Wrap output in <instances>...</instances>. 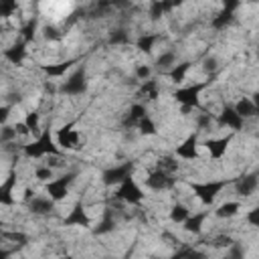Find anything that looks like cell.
I'll return each mask as SVG.
<instances>
[{
	"label": "cell",
	"mask_w": 259,
	"mask_h": 259,
	"mask_svg": "<svg viewBox=\"0 0 259 259\" xmlns=\"http://www.w3.org/2000/svg\"><path fill=\"white\" fill-rule=\"evenodd\" d=\"M24 57H26V42L22 38L18 42H14V45H10V47L4 49V59L10 65H20L24 61Z\"/></svg>",
	"instance_id": "16"
},
{
	"label": "cell",
	"mask_w": 259,
	"mask_h": 259,
	"mask_svg": "<svg viewBox=\"0 0 259 259\" xmlns=\"http://www.w3.org/2000/svg\"><path fill=\"white\" fill-rule=\"evenodd\" d=\"M257 59H259V51H257Z\"/></svg>",
	"instance_id": "36"
},
{
	"label": "cell",
	"mask_w": 259,
	"mask_h": 259,
	"mask_svg": "<svg viewBox=\"0 0 259 259\" xmlns=\"http://www.w3.org/2000/svg\"><path fill=\"white\" fill-rule=\"evenodd\" d=\"M73 180H75V174H71V172H69V174H63V176H59V178H53L51 182L45 184L47 196L53 198L55 202L65 200L67 194H69V186L73 184Z\"/></svg>",
	"instance_id": "8"
},
{
	"label": "cell",
	"mask_w": 259,
	"mask_h": 259,
	"mask_svg": "<svg viewBox=\"0 0 259 259\" xmlns=\"http://www.w3.org/2000/svg\"><path fill=\"white\" fill-rule=\"evenodd\" d=\"M178 55L176 51H162L158 57H156V69L158 71H164V73H170L178 63Z\"/></svg>",
	"instance_id": "19"
},
{
	"label": "cell",
	"mask_w": 259,
	"mask_h": 259,
	"mask_svg": "<svg viewBox=\"0 0 259 259\" xmlns=\"http://www.w3.org/2000/svg\"><path fill=\"white\" fill-rule=\"evenodd\" d=\"M217 69H219L217 57H204V61H202V71H204V73H214Z\"/></svg>",
	"instance_id": "30"
},
{
	"label": "cell",
	"mask_w": 259,
	"mask_h": 259,
	"mask_svg": "<svg viewBox=\"0 0 259 259\" xmlns=\"http://www.w3.org/2000/svg\"><path fill=\"white\" fill-rule=\"evenodd\" d=\"M144 184L154 190V192H164V190H170L176 186V178L172 172H166L162 168H156L152 172H148V176L144 178Z\"/></svg>",
	"instance_id": "6"
},
{
	"label": "cell",
	"mask_w": 259,
	"mask_h": 259,
	"mask_svg": "<svg viewBox=\"0 0 259 259\" xmlns=\"http://www.w3.org/2000/svg\"><path fill=\"white\" fill-rule=\"evenodd\" d=\"M24 123H26V127L30 130V134L34 136V138H38L40 134H42V130H40V113L38 111H28V113H24V119H22Z\"/></svg>",
	"instance_id": "24"
},
{
	"label": "cell",
	"mask_w": 259,
	"mask_h": 259,
	"mask_svg": "<svg viewBox=\"0 0 259 259\" xmlns=\"http://www.w3.org/2000/svg\"><path fill=\"white\" fill-rule=\"evenodd\" d=\"M217 125H221V127H227V130H231V134H235V132H241L243 127H245V119L233 109V105H223L221 107V111L217 113Z\"/></svg>",
	"instance_id": "9"
},
{
	"label": "cell",
	"mask_w": 259,
	"mask_h": 259,
	"mask_svg": "<svg viewBox=\"0 0 259 259\" xmlns=\"http://www.w3.org/2000/svg\"><path fill=\"white\" fill-rule=\"evenodd\" d=\"M28 204V210L32 212V214H38V217H45V214H51L53 210H55V206H57V202L53 200V198H49V196H34L30 202H26Z\"/></svg>",
	"instance_id": "14"
},
{
	"label": "cell",
	"mask_w": 259,
	"mask_h": 259,
	"mask_svg": "<svg viewBox=\"0 0 259 259\" xmlns=\"http://www.w3.org/2000/svg\"><path fill=\"white\" fill-rule=\"evenodd\" d=\"M158 40H160V34H154V32H146V34L138 36V40H136V47H138L140 51H144V53H152Z\"/></svg>",
	"instance_id": "23"
},
{
	"label": "cell",
	"mask_w": 259,
	"mask_h": 259,
	"mask_svg": "<svg viewBox=\"0 0 259 259\" xmlns=\"http://www.w3.org/2000/svg\"><path fill=\"white\" fill-rule=\"evenodd\" d=\"M152 75H154V67L152 65H136V79L140 83H146V81L154 79Z\"/></svg>",
	"instance_id": "28"
},
{
	"label": "cell",
	"mask_w": 259,
	"mask_h": 259,
	"mask_svg": "<svg viewBox=\"0 0 259 259\" xmlns=\"http://www.w3.org/2000/svg\"><path fill=\"white\" fill-rule=\"evenodd\" d=\"M136 130H138L142 136H156V134H158V127H156V123H154V119H152L150 115H146L144 119H140L138 125H136Z\"/></svg>",
	"instance_id": "26"
},
{
	"label": "cell",
	"mask_w": 259,
	"mask_h": 259,
	"mask_svg": "<svg viewBox=\"0 0 259 259\" xmlns=\"http://www.w3.org/2000/svg\"><path fill=\"white\" fill-rule=\"evenodd\" d=\"M158 95H160V85L156 79L140 83V97H144L146 101H154V99H158Z\"/></svg>",
	"instance_id": "22"
},
{
	"label": "cell",
	"mask_w": 259,
	"mask_h": 259,
	"mask_svg": "<svg viewBox=\"0 0 259 259\" xmlns=\"http://www.w3.org/2000/svg\"><path fill=\"white\" fill-rule=\"evenodd\" d=\"M59 259H75V257H71V255H63V257H59Z\"/></svg>",
	"instance_id": "34"
},
{
	"label": "cell",
	"mask_w": 259,
	"mask_h": 259,
	"mask_svg": "<svg viewBox=\"0 0 259 259\" xmlns=\"http://www.w3.org/2000/svg\"><path fill=\"white\" fill-rule=\"evenodd\" d=\"M223 259H233V257H229V255H225V257H223Z\"/></svg>",
	"instance_id": "35"
},
{
	"label": "cell",
	"mask_w": 259,
	"mask_h": 259,
	"mask_svg": "<svg viewBox=\"0 0 259 259\" xmlns=\"http://www.w3.org/2000/svg\"><path fill=\"white\" fill-rule=\"evenodd\" d=\"M63 225H67V227H81V229H87L91 225V217L87 214V210H85V206H83L81 200L73 204V208L69 210V214L63 219Z\"/></svg>",
	"instance_id": "11"
},
{
	"label": "cell",
	"mask_w": 259,
	"mask_h": 259,
	"mask_svg": "<svg viewBox=\"0 0 259 259\" xmlns=\"http://www.w3.org/2000/svg\"><path fill=\"white\" fill-rule=\"evenodd\" d=\"M245 219H247V223H249L251 227H259V204H255L251 210H247Z\"/></svg>",
	"instance_id": "31"
},
{
	"label": "cell",
	"mask_w": 259,
	"mask_h": 259,
	"mask_svg": "<svg viewBox=\"0 0 259 259\" xmlns=\"http://www.w3.org/2000/svg\"><path fill=\"white\" fill-rule=\"evenodd\" d=\"M77 63V59H67V61H59V63H49V65H42V73L49 77V79H59V77H65V73L71 71V67Z\"/></svg>",
	"instance_id": "15"
},
{
	"label": "cell",
	"mask_w": 259,
	"mask_h": 259,
	"mask_svg": "<svg viewBox=\"0 0 259 259\" xmlns=\"http://www.w3.org/2000/svg\"><path fill=\"white\" fill-rule=\"evenodd\" d=\"M168 217H170V221H172L174 225H184V223L190 219V208H188V204H184V202H174V204L170 206Z\"/></svg>",
	"instance_id": "20"
},
{
	"label": "cell",
	"mask_w": 259,
	"mask_h": 259,
	"mask_svg": "<svg viewBox=\"0 0 259 259\" xmlns=\"http://www.w3.org/2000/svg\"><path fill=\"white\" fill-rule=\"evenodd\" d=\"M208 83H192L188 87H182V89H176L172 93V97L182 103V107H188V109H200V93L206 89Z\"/></svg>",
	"instance_id": "4"
},
{
	"label": "cell",
	"mask_w": 259,
	"mask_h": 259,
	"mask_svg": "<svg viewBox=\"0 0 259 259\" xmlns=\"http://www.w3.org/2000/svg\"><path fill=\"white\" fill-rule=\"evenodd\" d=\"M227 184H229V180H204V182H194V184H192V192H194V196H196L202 204L210 206V204H214L217 196L221 194V190H223Z\"/></svg>",
	"instance_id": "1"
},
{
	"label": "cell",
	"mask_w": 259,
	"mask_h": 259,
	"mask_svg": "<svg viewBox=\"0 0 259 259\" xmlns=\"http://www.w3.org/2000/svg\"><path fill=\"white\" fill-rule=\"evenodd\" d=\"M176 158L182 160H196L198 158V132L190 134L180 146H176Z\"/></svg>",
	"instance_id": "13"
},
{
	"label": "cell",
	"mask_w": 259,
	"mask_h": 259,
	"mask_svg": "<svg viewBox=\"0 0 259 259\" xmlns=\"http://www.w3.org/2000/svg\"><path fill=\"white\" fill-rule=\"evenodd\" d=\"M170 259H182V249H180V251H178V253H174V255H172V257H170Z\"/></svg>",
	"instance_id": "33"
},
{
	"label": "cell",
	"mask_w": 259,
	"mask_h": 259,
	"mask_svg": "<svg viewBox=\"0 0 259 259\" xmlns=\"http://www.w3.org/2000/svg\"><path fill=\"white\" fill-rule=\"evenodd\" d=\"M241 210H243V204H241L239 200H227V202H221V204L214 208V217H217V219H233V217H237Z\"/></svg>",
	"instance_id": "18"
},
{
	"label": "cell",
	"mask_w": 259,
	"mask_h": 259,
	"mask_svg": "<svg viewBox=\"0 0 259 259\" xmlns=\"http://www.w3.org/2000/svg\"><path fill=\"white\" fill-rule=\"evenodd\" d=\"M235 184V194L239 198H247V196H253L259 188V172H253V174H243L239 178L233 180Z\"/></svg>",
	"instance_id": "10"
},
{
	"label": "cell",
	"mask_w": 259,
	"mask_h": 259,
	"mask_svg": "<svg viewBox=\"0 0 259 259\" xmlns=\"http://www.w3.org/2000/svg\"><path fill=\"white\" fill-rule=\"evenodd\" d=\"M132 172H134V162L115 164V166H111V168H107V170L101 172V182H103L105 186H115V188H117L125 178L134 176Z\"/></svg>",
	"instance_id": "7"
},
{
	"label": "cell",
	"mask_w": 259,
	"mask_h": 259,
	"mask_svg": "<svg viewBox=\"0 0 259 259\" xmlns=\"http://www.w3.org/2000/svg\"><path fill=\"white\" fill-rule=\"evenodd\" d=\"M85 89H87V71H85V67H79L73 73H69L67 79L59 85V93H63L67 97H79L81 93H85Z\"/></svg>",
	"instance_id": "2"
},
{
	"label": "cell",
	"mask_w": 259,
	"mask_h": 259,
	"mask_svg": "<svg viewBox=\"0 0 259 259\" xmlns=\"http://www.w3.org/2000/svg\"><path fill=\"white\" fill-rule=\"evenodd\" d=\"M34 178L47 184V182H51V180L55 178V170H53L49 164H45V166H38V168H34Z\"/></svg>",
	"instance_id": "27"
},
{
	"label": "cell",
	"mask_w": 259,
	"mask_h": 259,
	"mask_svg": "<svg viewBox=\"0 0 259 259\" xmlns=\"http://www.w3.org/2000/svg\"><path fill=\"white\" fill-rule=\"evenodd\" d=\"M231 140H233V134H227V136H221V138H208V140L202 142V146L210 154V158L219 160L227 154V148H229Z\"/></svg>",
	"instance_id": "12"
},
{
	"label": "cell",
	"mask_w": 259,
	"mask_h": 259,
	"mask_svg": "<svg viewBox=\"0 0 259 259\" xmlns=\"http://www.w3.org/2000/svg\"><path fill=\"white\" fill-rule=\"evenodd\" d=\"M190 67H192V63H190V61H184V63H178V65H176L170 73H166V75L170 77V81H172V83H182V81L186 79V75H188Z\"/></svg>",
	"instance_id": "25"
},
{
	"label": "cell",
	"mask_w": 259,
	"mask_h": 259,
	"mask_svg": "<svg viewBox=\"0 0 259 259\" xmlns=\"http://www.w3.org/2000/svg\"><path fill=\"white\" fill-rule=\"evenodd\" d=\"M206 217H208V212H194V217L190 214V219L184 223V231L190 233V235H200Z\"/></svg>",
	"instance_id": "21"
},
{
	"label": "cell",
	"mask_w": 259,
	"mask_h": 259,
	"mask_svg": "<svg viewBox=\"0 0 259 259\" xmlns=\"http://www.w3.org/2000/svg\"><path fill=\"white\" fill-rule=\"evenodd\" d=\"M55 142L61 150H79L81 148V132L75 130V121L61 125L55 132Z\"/></svg>",
	"instance_id": "5"
},
{
	"label": "cell",
	"mask_w": 259,
	"mask_h": 259,
	"mask_svg": "<svg viewBox=\"0 0 259 259\" xmlns=\"http://www.w3.org/2000/svg\"><path fill=\"white\" fill-rule=\"evenodd\" d=\"M109 42H111V45H127V42H130V34H127V30H123V28L111 30V34H109Z\"/></svg>",
	"instance_id": "29"
},
{
	"label": "cell",
	"mask_w": 259,
	"mask_h": 259,
	"mask_svg": "<svg viewBox=\"0 0 259 259\" xmlns=\"http://www.w3.org/2000/svg\"><path fill=\"white\" fill-rule=\"evenodd\" d=\"M144 190H142V186L138 184V180L134 178V176H130V178H125L117 188H115V198H119L121 202H125V204H132V206H138V204H142L144 202Z\"/></svg>",
	"instance_id": "3"
},
{
	"label": "cell",
	"mask_w": 259,
	"mask_h": 259,
	"mask_svg": "<svg viewBox=\"0 0 259 259\" xmlns=\"http://www.w3.org/2000/svg\"><path fill=\"white\" fill-rule=\"evenodd\" d=\"M233 109H235L245 121L251 119V117H255V115H259V113H257V107H255V103H253L251 97H239V99L233 103Z\"/></svg>",
	"instance_id": "17"
},
{
	"label": "cell",
	"mask_w": 259,
	"mask_h": 259,
	"mask_svg": "<svg viewBox=\"0 0 259 259\" xmlns=\"http://www.w3.org/2000/svg\"><path fill=\"white\" fill-rule=\"evenodd\" d=\"M251 99H253V103H255V107H257V113H259V91H255Z\"/></svg>",
	"instance_id": "32"
}]
</instances>
